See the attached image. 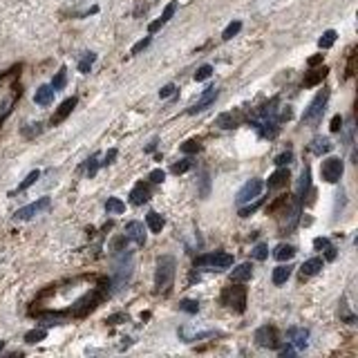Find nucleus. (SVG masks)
<instances>
[{
	"instance_id": "obj_7",
	"label": "nucleus",
	"mask_w": 358,
	"mask_h": 358,
	"mask_svg": "<svg viewBox=\"0 0 358 358\" xmlns=\"http://www.w3.org/2000/svg\"><path fill=\"white\" fill-rule=\"evenodd\" d=\"M300 211H302L300 201H298V199H293V201H291V206L287 209V213H282L284 220H282V224H280V231H282L284 235H287V233H293V228L298 226V222H300Z\"/></svg>"
},
{
	"instance_id": "obj_23",
	"label": "nucleus",
	"mask_w": 358,
	"mask_h": 358,
	"mask_svg": "<svg viewBox=\"0 0 358 358\" xmlns=\"http://www.w3.org/2000/svg\"><path fill=\"white\" fill-rule=\"evenodd\" d=\"M327 67H320V70H314V72H309V74H304V79H302V85L304 87H311V85H318L320 81L327 76Z\"/></svg>"
},
{
	"instance_id": "obj_9",
	"label": "nucleus",
	"mask_w": 358,
	"mask_h": 358,
	"mask_svg": "<svg viewBox=\"0 0 358 358\" xmlns=\"http://www.w3.org/2000/svg\"><path fill=\"white\" fill-rule=\"evenodd\" d=\"M262 188H264V181L262 179H248L246 184L240 188V193H237V204H246V201L260 197Z\"/></svg>"
},
{
	"instance_id": "obj_55",
	"label": "nucleus",
	"mask_w": 358,
	"mask_h": 358,
	"mask_svg": "<svg viewBox=\"0 0 358 358\" xmlns=\"http://www.w3.org/2000/svg\"><path fill=\"white\" fill-rule=\"evenodd\" d=\"M293 354H295V349H293L291 345H287L284 349H280V356H284V358H287V356H293Z\"/></svg>"
},
{
	"instance_id": "obj_30",
	"label": "nucleus",
	"mask_w": 358,
	"mask_h": 358,
	"mask_svg": "<svg viewBox=\"0 0 358 358\" xmlns=\"http://www.w3.org/2000/svg\"><path fill=\"white\" fill-rule=\"evenodd\" d=\"M94 61H96V54H94V52H87V54L79 61V72H81V74H87L90 67L94 65Z\"/></svg>"
},
{
	"instance_id": "obj_36",
	"label": "nucleus",
	"mask_w": 358,
	"mask_h": 358,
	"mask_svg": "<svg viewBox=\"0 0 358 358\" xmlns=\"http://www.w3.org/2000/svg\"><path fill=\"white\" fill-rule=\"evenodd\" d=\"M190 168H193V162H190V159H181V162L173 164V173L175 175H184V173H188Z\"/></svg>"
},
{
	"instance_id": "obj_40",
	"label": "nucleus",
	"mask_w": 358,
	"mask_h": 358,
	"mask_svg": "<svg viewBox=\"0 0 358 358\" xmlns=\"http://www.w3.org/2000/svg\"><path fill=\"white\" fill-rule=\"evenodd\" d=\"M201 150V143L197 141V139H190V141H186L184 146H181V152L184 155H193V152H199Z\"/></svg>"
},
{
	"instance_id": "obj_47",
	"label": "nucleus",
	"mask_w": 358,
	"mask_h": 358,
	"mask_svg": "<svg viewBox=\"0 0 358 358\" xmlns=\"http://www.w3.org/2000/svg\"><path fill=\"white\" fill-rule=\"evenodd\" d=\"M150 40H152V38H150V36H146V38H141L137 45H132V54H139V52H143V49H146L148 45H150Z\"/></svg>"
},
{
	"instance_id": "obj_18",
	"label": "nucleus",
	"mask_w": 358,
	"mask_h": 358,
	"mask_svg": "<svg viewBox=\"0 0 358 358\" xmlns=\"http://www.w3.org/2000/svg\"><path fill=\"white\" fill-rule=\"evenodd\" d=\"M34 101H36V106H49V103L54 101V87H52V85H40L38 90H36V94H34Z\"/></svg>"
},
{
	"instance_id": "obj_49",
	"label": "nucleus",
	"mask_w": 358,
	"mask_h": 358,
	"mask_svg": "<svg viewBox=\"0 0 358 358\" xmlns=\"http://www.w3.org/2000/svg\"><path fill=\"white\" fill-rule=\"evenodd\" d=\"M262 206V201H258V204H251V206H244V209H240V217H248L251 213H255L258 209Z\"/></svg>"
},
{
	"instance_id": "obj_46",
	"label": "nucleus",
	"mask_w": 358,
	"mask_h": 358,
	"mask_svg": "<svg viewBox=\"0 0 358 358\" xmlns=\"http://www.w3.org/2000/svg\"><path fill=\"white\" fill-rule=\"evenodd\" d=\"M148 179H150V181H152V184H162V181L166 179V173H164V170H162V168H155V170H152V173H150V175H148Z\"/></svg>"
},
{
	"instance_id": "obj_45",
	"label": "nucleus",
	"mask_w": 358,
	"mask_h": 358,
	"mask_svg": "<svg viewBox=\"0 0 358 358\" xmlns=\"http://www.w3.org/2000/svg\"><path fill=\"white\" fill-rule=\"evenodd\" d=\"M291 162H293L291 150H287V152H282V155H278V157H276V166H289Z\"/></svg>"
},
{
	"instance_id": "obj_10",
	"label": "nucleus",
	"mask_w": 358,
	"mask_h": 358,
	"mask_svg": "<svg viewBox=\"0 0 358 358\" xmlns=\"http://www.w3.org/2000/svg\"><path fill=\"white\" fill-rule=\"evenodd\" d=\"M220 96V90L217 87H206L204 90V94H201L199 98H197V103L193 108L188 110V114H197V112H204V110H209V108L215 103V98Z\"/></svg>"
},
{
	"instance_id": "obj_8",
	"label": "nucleus",
	"mask_w": 358,
	"mask_h": 358,
	"mask_svg": "<svg viewBox=\"0 0 358 358\" xmlns=\"http://www.w3.org/2000/svg\"><path fill=\"white\" fill-rule=\"evenodd\" d=\"M49 209V197H40L38 201H32V204L23 206V209L16 211V215H14V220H32L34 215H38L40 211H47Z\"/></svg>"
},
{
	"instance_id": "obj_26",
	"label": "nucleus",
	"mask_w": 358,
	"mask_h": 358,
	"mask_svg": "<svg viewBox=\"0 0 358 358\" xmlns=\"http://www.w3.org/2000/svg\"><path fill=\"white\" fill-rule=\"evenodd\" d=\"M309 186H311V170H309V166H304L302 173H300V181H298V197H304Z\"/></svg>"
},
{
	"instance_id": "obj_44",
	"label": "nucleus",
	"mask_w": 358,
	"mask_h": 358,
	"mask_svg": "<svg viewBox=\"0 0 358 358\" xmlns=\"http://www.w3.org/2000/svg\"><path fill=\"white\" fill-rule=\"evenodd\" d=\"M220 336L217 331H201V334H195V336H184L186 342H193V340H204V338H215Z\"/></svg>"
},
{
	"instance_id": "obj_3",
	"label": "nucleus",
	"mask_w": 358,
	"mask_h": 358,
	"mask_svg": "<svg viewBox=\"0 0 358 358\" xmlns=\"http://www.w3.org/2000/svg\"><path fill=\"white\" fill-rule=\"evenodd\" d=\"M106 298L103 295V289H94V291H90V293H85L83 298H79L74 304H72V309H70V314L74 316V318H83V316H87L90 311H94L98 304H101V300Z\"/></svg>"
},
{
	"instance_id": "obj_41",
	"label": "nucleus",
	"mask_w": 358,
	"mask_h": 358,
	"mask_svg": "<svg viewBox=\"0 0 358 358\" xmlns=\"http://www.w3.org/2000/svg\"><path fill=\"white\" fill-rule=\"evenodd\" d=\"M65 83H67V74H65V70H61L59 74L54 76V81H52V87H54V92H59L65 87Z\"/></svg>"
},
{
	"instance_id": "obj_17",
	"label": "nucleus",
	"mask_w": 358,
	"mask_h": 358,
	"mask_svg": "<svg viewBox=\"0 0 358 358\" xmlns=\"http://www.w3.org/2000/svg\"><path fill=\"white\" fill-rule=\"evenodd\" d=\"M289 340L293 342V347H298V349H304L307 347V338H309V331L302 329V327H291V329L287 331Z\"/></svg>"
},
{
	"instance_id": "obj_52",
	"label": "nucleus",
	"mask_w": 358,
	"mask_h": 358,
	"mask_svg": "<svg viewBox=\"0 0 358 358\" xmlns=\"http://www.w3.org/2000/svg\"><path fill=\"white\" fill-rule=\"evenodd\" d=\"M117 148H110L108 150V155H106V162H103V166H112L114 164V159H117Z\"/></svg>"
},
{
	"instance_id": "obj_11",
	"label": "nucleus",
	"mask_w": 358,
	"mask_h": 358,
	"mask_svg": "<svg viewBox=\"0 0 358 358\" xmlns=\"http://www.w3.org/2000/svg\"><path fill=\"white\" fill-rule=\"evenodd\" d=\"M255 342L260 347H267V349H271V347H276L278 345V334H276V327H269V325H264L260 327V329L255 331Z\"/></svg>"
},
{
	"instance_id": "obj_48",
	"label": "nucleus",
	"mask_w": 358,
	"mask_h": 358,
	"mask_svg": "<svg viewBox=\"0 0 358 358\" xmlns=\"http://www.w3.org/2000/svg\"><path fill=\"white\" fill-rule=\"evenodd\" d=\"M175 92H177V87H175L173 83H168V85H164L162 90H159V96H162V98H168V96H173Z\"/></svg>"
},
{
	"instance_id": "obj_15",
	"label": "nucleus",
	"mask_w": 358,
	"mask_h": 358,
	"mask_svg": "<svg viewBox=\"0 0 358 358\" xmlns=\"http://www.w3.org/2000/svg\"><path fill=\"white\" fill-rule=\"evenodd\" d=\"M258 128H260V137L273 139V137H278V132H280V121L276 117H269V119H262V123Z\"/></svg>"
},
{
	"instance_id": "obj_24",
	"label": "nucleus",
	"mask_w": 358,
	"mask_h": 358,
	"mask_svg": "<svg viewBox=\"0 0 358 358\" xmlns=\"http://www.w3.org/2000/svg\"><path fill=\"white\" fill-rule=\"evenodd\" d=\"M289 278H291V267H284V264H282V267H276V269H273L271 280H273V284H276V287L284 284Z\"/></svg>"
},
{
	"instance_id": "obj_54",
	"label": "nucleus",
	"mask_w": 358,
	"mask_h": 358,
	"mask_svg": "<svg viewBox=\"0 0 358 358\" xmlns=\"http://www.w3.org/2000/svg\"><path fill=\"white\" fill-rule=\"evenodd\" d=\"M209 195V173H204V177H201V197Z\"/></svg>"
},
{
	"instance_id": "obj_19",
	"label": "nucleus",
	"mask_w": 358,
	"mask_h": 358,
	"mask_svg": "<svg viewBox=\"0 0 358 358\" xmlns=\"http://www.w3.org/2000/svg\"><path fill=\"white\" fill-rule=\"evenodd\" d=\"M287 181H289V170L284 168V166H280L276 173L269 177V188H271V190H273V188H282Z\"/></svg>"
},
{
	"instance_id": "obj_37",
	"label": "nucleus",
	"mask_w": 358,
	"mask_h": 358,
	"mask_svg": "<svg viewBox=\"0 0 358 358\" xmlns=\"http://www.w3.org/2000/svg\"><path fill=\"white\" fill-rule=\"evenodd\" d=\"M96 168H98V155H92V157L85 162V175L87 177H94Z\"/></svg>"
},
{
	"instance_id": "obj_20",
	"label": "nucleus",
	"mask_w": 358,
	"mask_h": 358,
	"mask_svg": "<svg viewBox=\"0 0 358 358\" xmlns=\"http://www.w3.org/2000/svg\"><path fill=\"white\" fill-rule=\"evenodd\" d=\"M314 246L318 248V251H325V258H327V260H336V246L331 244L327 237H316V240H314Z\"/></svg>"
},
{
	"instance_id": "obj_25",
	"label": "nucleus",
	"mask_w": 358,
	"mask_h": 358,
	"mask_svg": "<svg viewBox=\"0 0 358 358\" xmlns=\"http://www.w3.org/2000/svg\"><path fill=\"white\" fill-rule=\"evenodd\" d=\"M146 224H148V228L152 233H162V228H164L166 222H164V217L159 215V213L152 211V213H148V215H146Z\"/></svg>"
},
{
	"instance_id": "obj_31",
	"label": "nucleus",
	"mask_w": 358,
	"mask_h": 358,
	"mask_svg": "<svg viewBox=\"0 0 358 358\" xmlns=\"http://www.w3.org/2000/svg\"><path fill=\"white\" fill-rule=\"evenodd\" d=\"M240 29H242V20H233V23H228V27L222 32V38L224 40H231L233 36H237L240 34Z\"/></svg>"
},
{
	"instance_id": "obj_27",
	"label": "nucleus",
	"mask_w": 358,
	"mask_h": 358,
	"mask_svg": "<svg viewBox=\"0 0 358 358\" xmlns=\"http://www.w3.org/2000/svg\"><path fill=\"white\" fill-rule=\"evenodd\" d=\"M215 123L222 128V130H233V128H237V119L233 117V112H224V114H220Z\"/></svg>"
},
{
	"instance_id": "obj_5",
	"label": "nucleus",
	"mask_w": 358,
	"mask_h": 358,
	"mask_svg": "<svg viewBox=\"0 0 358 358\" xmlns=\"http://www.w3.org/2000/svg\"><path fill=\"white\" fill-rule=\"evenodd\" d=\"M342 173H345V164H342L340 157H327L323 166H320V175H323V179L327 184H336V181H340Z\"/></svg>"
},
{
	"instance_id": "obj_51",
	"label": "nucleus",
	"mask_w": 358,
	"mask_h": 358,
	"mask_svg": "<svg viewBox=\"0 0 358 358\" xmlns=\"http://www.w3.org/2000/svg\"><path fill=\"white\" fill-rule=\"evenodd\" d=\"M293 117V110H291V108H282V112H280V117H278V121L280 123H282V121H289V119H291Z\"/></svg>"
},
{
	"instance_id": "obj_34",
	"label": "nucleus",
	"mask_w": 358,
	"mask_h": 358,
	"mask_svg": "<svg viewBox=\"0 0 358 358\" xmlns=\"http://www.w3.org/2000/svg\"><path fill=\"white\" fill-rule=\"evenodd\" d=\"M45 336H47V331H45V329H32V331H27V334H25V340H27L29 345H34V342L45 340Z\"/></svg>"
},
{
	"instance_id": "obj_29",
	"label": "nucleus",
	"mask_w": 358,
	"mask_h": 358,
	"mask_svg": "<svg viewBox=\"0 0 358 358\" xmlns=\"http://www.w3.org/2000/svg\"><path fill=\"white\" fill-rule=\"evenodd\" d=\"M38 177H40V173H38V170H32V173H29L27 177H25V179L18 184V188L14 190V195H16V193H23V190H27L29 186H34L36 181H38Z\"/></svg>"
},
{
	"instance_id": "obj_42",
	"label": "nucleus",
	"mask_w": 358,
	"mask_h": 358,
	"mask_svg": "<svg viewBox=\"0 0 358 358\" xmlns=\"http://www.w3.org/2000/svg\"><path fill=\"white\" fill-rule=\"evenodd\" d=\"M211 74H213V65H201L195 72V81H206V79H211Z\"/></svg>"
},
{
	"instance_id": "obj_53",
	"label": "nucleus",
	"mask_w": 358,
	"mask_h": 358,
	"mask_svg": "<svg viewBox=\"0 0 358 358\" xmlns=\"http://www.w3.org/2000/svg\"><path fill=\"white\" fill-rule=\"evenodd\" d=\"M162 27H164V25H162V20H159V18H157V20H152V23L148 25V34H155V32H159V29H162Z\"/></svg>"
},
{
	"instance_id": "obj_28",
	"label": "nucleus",
	"mask_w": 358,
	"mask_h": 358,
	"mask_svg": "<svg viewBox=\"0 0 358 358\" xmlns=\"http://www.w3.org/2000/svg\"><path fill=\"white\" fill-rule=\"evenodd\" d=\"M273 255H276V260H280V262L291 260V258L295 255V246H291V244H280L276 251H273Z\"/></svg>"
},
{
	"instance_id": "obj_4",
	"label": "nucleus",
	"mask_w": 358,
	"mask_h": 358,
	"mask_svg": "<svg viewBox=\"0 0 358 358\" xmlns=\"http://www.w3.org/2000/svg\"><path fill=\"white\" fill-rule=\"evenodd\" d=\"M222 304L231 307L237 314H244L246 311V289L244 287H228L222 293Z\"/></svg>"
},
{
	"instance_id": "obj_33",
	"label": "nucleus",
	"mask_w": 358,
	"mask_h": 358,
	"mask_svg": "<svg viewBox=\"0 0 358 358\" xmlns=\"http://www.w3.org/2000/svg\"><path fill=\"white\" fill-rule=\"evenodd\" d=\"M106 211L108 213H117V215H119V213L126 211V204H123L119 197H110V199L106 201Z\"/></svg>"
},
{
	"instance_id": "obj_35",
	"label": "nucleus",
	"mask_w": 358,
	"mask_h": 358,
	"mask_svg": "<svg viewBox=\"0 0 358 358\" xmlns=\"http://www.w3.org/2000/svg\"><path fill=\"white\" fill-rule=\"evenodd\" d=\"M40 132H43V123H29V126L23 128V137H27V139H34Z\"/></svg>"
},
{
	"instance_id": "obj_13",
	"label": "nucleus",
	"mask_w": 358,
	"mask_h": 358,
	"mask_svg": "<svg viewBox=\"0 0 358 358\" xmlns=\"http://www.w3.org/2000/svg\"><path fill=\"white\" fill-rule=\"evenodd\" d=\"M126 240H132L134 244L143 246L146 244V228L141 222H128L126 224Z\"/></svg>"
},
{
	"instance_id": "obj_39",
	"label": "nucleus",
	"mask_w": 358,
	"mask_h": 358,
	"mask_svg": "<svg viewBox=\"0 0 358 358\" xmlns=\"http://www.w3.org/2000/svg\"><path fill=\"white\" fill-rule=\"evenodd\" d=\"M175 12H177V3H175V0H173V3H168V5H166V9H164L162 18H159V20H162V25L168 23V20L175 16Z\"/></svg>"
},
{
	"instance_id": "obj_1",
	"label": "nucleus",
	"mask_w": 358,
	"mask_h": 358,
	"mask_svg": "<svg viewBox=\"0 0 358 358\" xmlns=\"http://www.w3.org/2000/svg\"><path fill=\"white\" fill-rule=\"evenodd\" d=\"M175 271H177V260L173 255H162L157 260V269H155V287L159 293H166L173 287Z\"/></svg>"
},
{
	"instance_id": "obj_16",
	"label": "nucleus",
	"mask_w": 358,
	"mask_h": 358,
	"mask_svg": "<svg viewBox=\"0 0 358 358\" xmlns=\"http://www.w3.org/2000/svg\"><path fill=\"white\" fill-rule=\"evenodd\" d=\"M251 276H253V264L251 262H244V264H240V267L233 269L231 282L242 284V282H246V280H251Z\"/></svg>"
},
{
	"instance_id": "obj_43",
	"label": "nucleus",
	"mask_w": 358,
	"mask_h": 358,
	"mask_svg": "<svg viewBox=\"0 0 358 358\" xmlns=\"http://www.w3.org/2000/svg\"><path fill=\"white\" fill-rule=\"evenodd\" d=\"M255 260H267V255H269V246L267 244H255V248H253V253H251Z\"/></svg>"
},
{
	"instance_id": "obj_6",
	"label": "nucleus",
	"mask_w": 358,
	"mask_h": 358,
	"mask_svg": "<svg viewBox=\"0 0 358 358\" xmlns=\"http://www.w3.org/2000/svg\"><path fill=\"white\" fill-rule=\"evenodd\" d=\"M233 264V255L231 253H211V255H201L195 260V267H211V269H228Z\"/></svg>"
},
{
	"instance_id": "obj_32",
	"label": "nucleus",
	"mask_w": 358,
	"mask_h": 358,
	"mask_svg": "<svg viewBox=\"0 0 358 358\" xmlns=\"http://www.w3.org/2000/svg\"><path fill=\"white\" fill-rule=\"evenodd\" d=\"M334 43H336V32H334V29H327V32L320 36L318 47H320V49H329Z\"/></svg>"
},
{
	"instance_id": "obj_57",
	"label": "nucleus",
	"mask_w": 358,
	"mask_h": 358,
	"mask_svg": "<svg viewBox=\"0 0 358 358\" xmlns=\"http://www.w3.org/2000/svg\"><path fill=\"white\" fill-rule=\"evenodd\" d=\"M3 349H5V342H3V340H0V351H3Z\"/></svg>"
},
{
	"instance_id": "obj_14",
	"label": "nucleus",
	"mask_w": 358,
	"mask_h": 358,
	"mask_svg": "<svg viewBox=\"0 0 358 358\" xmlns=\"http://www.w3.org/2000/svg\"><path fill=\"white\" fill-rule=\"evenodd\" d=\"M148 199H150V188L143 184V181H139V184L130 190V204L132 206H141V204H146Z\"/></svg>"
},
{
	"instance_id": "obj_38",
	"label": "nucleus",
	"mask_w": 358,
	"mask_h": 358,
	"mask_svg": "<svg viewBox=\"0 0 358 358\" xmlns=\"http://www.w3.org/2000/svg\"><path fill=\"white\" fill-rule=\"evenodd\" d=\"M179 309L186 311V314H197V311H199V302H197V300H181Z\"/></svg>"
},
{
	"instance_id": "obj_22",
	"label": "nucleus",
	"mask_w": 358,
	"mask_h": 358,
	"mask_svg": "<svg viewBox=\"0 0 358 358\" xmlns=\"http://www.w3.org/2000/svg\"><path fill=\"white\" fill-rule=\"evenodd\" d=\"M323 269V260L320 258H311L300 267V273H302V278H309V276H316V273Z\"/></svg>"
},
{
	"instance_id": "obj_2",
	"label": "nucleus",
	"mask_w": 358,
	"mask_h": 358,
	"mask_svg": "<svg viewBox=\"0 0 358 358\" xmlns=\"http://www.w3.org/2000/svg\"><path fill=\"white\" fill-rule=\"evenodd\" d=\"M327 101H329V90L323 87V90L318 92V94L314 96V101L307 106V110L302 114V126L304 123H311V126H316V123L323 119L325 114V108H327Z\"/></svg>"
},
{
	"instance_id": "obj_21",
	"label": "nucleus",
	"mask_w": 358,
	"mask_h": 358,
	"mask_svg": "<svg viewBox=\"0 0 358 358\" xmlns=\"http://www.w3.org/2000/svg\"><path fill=\"white\" fill-rule=\"evenodd\" d=\"M331 148H334V143H331L327 137H316L314 141H311V146H309V150L314 155H325V152H329Z\"/></svg>"
},
{
	"instance_id": "obj_12",
	"label": "nucleus",
	"mask_w": 358,
	"mask_h": 358,
	"mask_svg": "<svg viewBox=\"0 0 358 358\" xmlns=\"http://www.w3.org/2000/svg\"><path fill=\"white\" fill-rule=\"evenodd\" d=\"M76 103H79V98L72 96V98H65L63 103H61L59 108H56V112L52 114V126H59V123H63L67 117L72 114V110L76 108Z\"/></svg>"
},
{
	"instance_id": "obj_50",
	"label": "nucleus",
	"mask_w": 358,
	"mask_h": 358,
	"mask_svg": "<svg viewBox=\"0 0 358 358\" xmlns=\"http://www.w3.org/2000/svg\"><path fill=\"white\" fill-rule=\"evenodd\" d=\"M340 130H342V117L336 114V117L331 119V132H340Z\"/></svg>"
},
{
	"instance_id": "obj_56",
	"label": "nucleus",
	"mask_w": 358,
	"mask_h": 358,
	"mask_svg": "<svg viewBox=\"0 0 358 358\" xmlns=\"http://www.w3.org/2000/svg\"><path fill=\"white\" fill-rule=\"evenodd\" d=\"M320 61H323V54H316V56H311V59H309V65L314 67V65H318Z\"/></svg>"
}]
</instances>
